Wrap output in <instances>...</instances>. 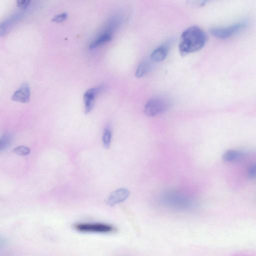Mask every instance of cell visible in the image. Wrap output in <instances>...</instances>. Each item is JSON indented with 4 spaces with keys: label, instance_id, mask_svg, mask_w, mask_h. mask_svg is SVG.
Wrapping results in <instances>:
<instances>
[{
    "label": "cell",
    "instance_id": "obj_11",
    "mask_svg": "<svg viewBox=\"0 0 256 256\" xmlns=\"http://www.w3.org/2000/svg\"><path fill=\"white\" fill-rule=\"evenodd\" d=\"M112 32L107 30L104 32L102 33L100 36L97 37L94 40L90 45V49L94 48L98 46L103 44L104 43L108 42L112 40Z\"/></svg>",
    "mask_w": 256,
    "mask_h": 256
},
{
    "label": "cell",
    "instance_id": "obj_4",
    "mask_svg": "<svg viewBox=\"0 0 256 256\" xmlns=\"http://www.w3.org/2000/svg\"><path fill=\"white\" fill-rule=\"evenodd\" d=\"M169 105L168 101L166 98H154L146 103L144 107V112L148 116L154 117L166 112Z\"/></svg>",
    "mask_w": 256,
    "mask_h": 256
},
{
    "label": "cell",
    "instance_id": "obj_1",
    "mask_svg": "<svg viewBox=\"0 0 256 256\" xmlns=\"http://www.w3.org/2000/svg\"><path fill=\"white\" fill-rule=\"evenodd\" d=\"M205 32L199 27L192 26L186 29L182 34L179 50L182 56L199 50L206 42Z\"/></svg>",
    "mask_w": 256,
    "mask_h": 256
},
{
    "label": "cell",
    "instance_id": "obj_5",
    "mask_svg": "<svg viewBox=\"0 0 256 256\" xmlns=\"http://www.w3.org/2000/svg\"><path fill=\"white\" fill-rule=\"evenodd\" d=\"M246 25V22H240L227 27L212 28L210 32L214 36L221 39H225L242 30Z\"/></svg>",
    "mask_w": 256,
    "mask_h": 256
},
{
    "label": "cell",
    "instance_id": "obj_3",
    "mask_svg": "<svg viewBox=\"0 0 256 256\" xmlns=\"http://www.w3.org/2000/svg\"><path fill=\"white\" fill-rule=\"evenodd\" d=\"M74 228L84 233L110 234L116 230V228L112 224L98 222H78L74 224Z\"/></svg>",
    "mask_w": 256,
    "mask_h": 256
},
{
    "label": "cell",
    "instance_id": "obj_2",
    "mask_svg": "<svg viewBox=\"0 0 256 256\" xmlns=\"http://www.w3.org/2000/svg\"><path fill=\"white\" fill-rule=\"evenodd\" d=\"M160 200L164 206L176 211L190 210L194 206V200L190 196L178 190L166 192L162 196Z\"/></svg>",
    "mask_w": 256,
    "mask_h": 256
},
{
    "label": "cell",
    "instance_id": "obj_10",
    "mask_svg": "<svg viewBox=\"0 0 256 256\" xmlns=\"http://www.w3.org/2000/svg\"><path fill=\"white\" fill-rule=\"evenodd\" d=\"M243 153L238 150H228L222 155V160L227 162H232L238 160L242 158Z\"/></svg>",
    "mask_w": 256,
    "mask_h": 256
},
{
    "label": "cell",
    "instance_id": "obj_6",
    "mask_svg": "<svg viewBox=\"0 0 256 256\" xmlns=\"http://www.w3.org/2000/svg\"><path fill=\"white\" fill-rule=\"evenodd\" d=\"M130 192L126 188H120L113 191L106 198V203L110 206H114L126 200Z\"/></svg>",
    "mask_w": 256,
    "mask_h": 256
},
{
    "label": "cell",
    "instance_id": "obj_15",
    "mask_svg": "<svg viewBox=\"0 0 256 256\" xmlns=\"http://www.w3.org/2000/svg\"><path fill=\"white\" fill-rule=\"evenodd\" d=\"M13 151L18 155L25 156L28 155L30 153V150L29 148L26 146H20L15 148Z\"/></svg>",
    "mask_w": 256,
    "mask_h": 256
},
{
    "label": "cell",
    "instance_id": "obj_12",
    "mask_svg": "<svg viewBox=\"0 0 256 256\" xmlns=\"http://www.w3.org/2000/svg\"><path fill=\"white\" fill-rule=\"evenodd\" d=\"M150 68V63L148 61L142 62L136 70V76L138 78L144 76L148 72Z\"/></svg>",
    "mask_w": 256,
    "mask_h": 256
},
{
    "label": "cell",
    "instance_id": "obj_14",
    "mask_svg": "<svg viewBox=\"0 0 256 256\" xmlns=\"http://www.w3.org/2000/svg\"><path fill=\"white\" fill-rule=\"evenodd\" d=\"M12 137L9 134H4L0 138V150L3 151L6 150L10 145Z\"/></svg>",
    "mask_w": 256,
    "mask_h": 256
},
{
    "label": "cell",
    "instance_id": "obj_16",
    "mask_svg": "<svg viewBox=\"0 0 256 256\" xmlns=\"http://www.w3.org/2000/svg\"><path fill=\"white\" fill-rule=\"evenodd\" d=\"M67 18L68 14L66 12H62L54 16L51 20L56 22H60L65 20Z\"/></svg>",
    "mask_w": 256,
    "mask_h": 256
},
{
    "label": "cell",
    "instance_id": "obj_9",
    "mask_svg": "<svg viewBox=\"0 0 256 256\" xmlns=\"http://www.w3.org/2000/svg\"><path fill=\"white\" fill-rule=\"evenodd\" d=\"M168 48L162 46L154 50L150 55L151 60L154 62H160L163 60L167 56Z\"/></svg>",
    "mask_w": 256,
    "mask_h": 256
},
{
    "label": "cell",
    "instance_id": "obj_7",
    "mask_svg": "<svg viewBox=\"0 0 256 256\" xmlns=\"http://www.w3.org/2000/svg\"><path fill=\"white\" fill-rule=\"evenodd\" d=\"M101 88H92L87 90L84 94V111L88 114L92 110L94 100L97 94L100 91Z\"/></svg>",
    "mask_w": 256,
    "mask_h": 256
},
{
    "label": "cell",
    "instance_id": "obj_18",
    "mask_svg": "<svg viewBox=\"0 0 256 256\" xmlns=\"http://www.w3.org/2000/svg\"><path fill=\"white\" fill-rule=\"evenodd\" d=\"M29 0H18L16 1L17 6L20 8H26L30 4Z\"/></svg>",
    "mask_w": 256,
    "mask_h": 256
},
{
    "label": "cell",
    "instance_id": "obj_17",
    "mask_svg": "<svg viewBox=\"0 0 256 256\" xmlns=\"http://www.w3.org/2000/svg\"><path fill=\"white\" fill-rule=\"evenodd\" d=\"M248 175L250 178H256V163L252 164L248 171Z\"/></svg>",
    "mask_w": 256,
    "mask_h": 256
},
{
    "label": "cell",
    "instance_id": "obj_8",
    "mask_svg": "<svg viewBox=\"0 0 256 256\" xmlns=\"http://www.w3.org/2000/svg\"><path fill=\"white\" fill-rule=\"evenodd\" d=\"M30 96L29 86L28 84L24 83L14 92L12 99L14 101L26 103L29 102Z\"/></svg>",
    "mask_w": 256,
    "mask_h": 256
},
{
    "label": "cell",
    "instance_id": "obj_13",
    "mask_svg": "<svg viewBox=\"0 0 256 256\" xmlns=\"http://www.w3.org/2000/svg\"><path fill=\"white\" fill-rule=\"evenodd\" d=\"M112 138V132L109 127H106L105 128L103 134H102V144L106 148H109L110 145Z\"/></svg>",
    "mask_w": 256,
    "mask_h": 256
}]
</instances>
